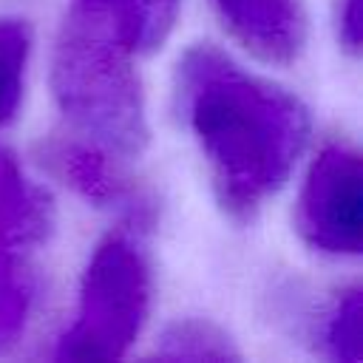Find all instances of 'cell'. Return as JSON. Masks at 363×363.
Here are the masks:
<instances>
[{
    "instance_id": "cell-1",
    "label": "cell",
    "mask_w": 363,
    "mask_h": 363,
    "mask_svg": "<svg viewBox=\"0 0 363 363\" xmlns=\"http://www.w3.org/2000/svg\"><path fill=\"white\" fill-rule=\"evenodd\" d=\"M173 99L207 162L221 210L238 224L252 221L303 153L309 111L207 43L179 57Z\"/></svg>"
},
{
    "instance_id": "cell-2",
    "label": "cell",
    "mask_w": 363,
    "mask_h": 363,
    "mask_svg": "<svg viewBox=\"0 0 363 363\" xmlns=\"http://www.w3.org/2000/svg\"><path fill=\"white\" fill-rule=\"evenodd\" d=\"M145 51L142 0H71L51 54V91L71 130L133 159L147 145L136 57Z\"/></svg>"
},
{
    "instance_id": "cell-3",
    "label": "cell",
    "mask_w": 363,
    "mask_h": 363,
    "mask_svg": "<svg viewBox=\"0 0 363 363\" xmlns=\"http://www.w3.org/2000/svg\"><path fill=\"white\" fill-rule=\"evenodd\" d=\"M150 309V269L125 235H108L91 255L74 323L57 340V360H116L139 337Z\"/></svg>"
},
{
    "instance_id": "cell-4",
    "label": "cell",
    "mask_w": 363,
    "mask_h": 363,
    "mask_svg": "<svg viewBox=\"0 0 363 363\" xmlns=\"http://www.w3.org/2000/svg\"><path fill=\"white\" fill-rule=\"evenodd\" d=\"M295 230L318 252L357 255L363 247V167L352 145L332 142L312 162L295 204Z\"/></svg>"
},
{
    "instance_id": "cell-5",
    "label": "cell",
    "mask_w": 363,
    "mask_h": 363,
    "mask_svg": "<svg viewBox=\"0 0 363 363\" xmlns=\"http://www.w3.org/2000/svg\"><path fill=\"white\" fill-rule=\"evenodd\" d=\"M51 227L48 196L23 176L20 164L0 150V343L11 340L31 306V275L26 252Z\"/></svg>"
},
{
    "instance_id": "cell-6",
    "label": "cell",
    "mask_w": 363,
    "mask_h": 363,
    "mask_svg": "<svg viewBox=\"0 0 363 363\" xmlns=\"http://www.w3.org/2000/svg\"><path fill=\"white\" fill-rule=\"evenodd\" d=\"M43 164L77 190L85 201L116 213L130 230H150L156 224L159 204L153 193L139 184L125 167L122 159L74 136V139H48L40 147Z\"/></svg>"
},
{
    "instance_id": "cell-7",
    "label": "cell",
    "mask_w": 363,
    "mask_h": 363,
    "mask_svg": "<svg viewBox=\"0 0 363 363\" xmlns=\"http://www.w3.org/2000/svg\"><path fill=\"white\" fill-rule=\"evenodd\" d=\"M224 28L258 60L289 65L306 43V14L298 0H213Z\"/></svg>"
},
{
    "instance_id": "cell-8",
    "label": "cell",
    "mask_w": 363,
    "mask_h": 363,
    "mask_svg": "<svg viewBox=\"0 0 363 363\" xmlns=\"http://www.w3.org/2000/svg\"><path fill=\"white\" fill-rule=\"evenodd\" d=\"M156 357L162 360H238L233 340L207 320H176L164 329L156 343Z\"/></svg>"
},
{
    "instance_id": "cell-9",
    "label": "cell",
    "mask_w": 363,
    "mask_h": 363,
    "mask_svg": "<svg viewBox=\"0 0 363 363\" xmlns=\"http://www.w3.org/2000/svg\"><path fill=\"white\" fill-rule=\"evenodd\" d=\"M31 31L23 20L0 17V125L17 116L26 88Z\"/></svg>"
},
{
    "instance_id": "cell-10",
    "label": "cell",
    "mask_w": 363,
    "mask_h": 363,
    "mask_svg": "<svg viewBox=\"0 0 363 363\" xmlns=\"http://www.w3.org/2000/svg\"><path fill=\"white\" fill-rule=\"evenodd\" d=\"M363 295L357 286L337 295V301L323 315L320 343L332 360L343 363H360L363 360Z\"/></svg>"
},
{
    "instance_id": "cell-11",
    "label": "cell",
    "mask_w": 363,
    "mask_h": 363,
    "mask_svg": "<svg viewBox=\"0 0 363 363\" xmlns=\"http://www.w3.org/2000/svg\"><path fill=\"white\" fill-rule=\"evenodd\" d=\"M182 0H142L145 11V51H153L170 34Z\"/></svg>"
},
{
    "instance_id": "cell-12",
    "label": "cell",
    "mask_w": 363,
    "mask_h": 363,
    "mask_svg": "<svg viewBox=\"0 0 363 363\" xmlns=\"http://www.w3.org/2000/svg\"><path fill=\"white\" fill-rule=\"evenodd\" d=\"M360 6L363 0H340L337 6V34L349 54H360V37H363Z\"/></svg>"
}]
</instances>
